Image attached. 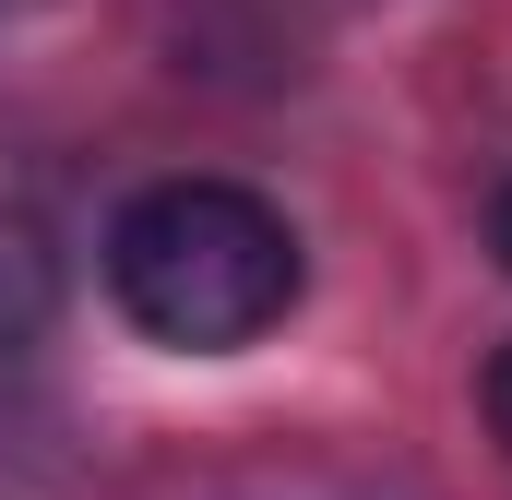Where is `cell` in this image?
<instances>
[{
  "mask_svg": "<svg viewBox=\"0 0 512 500\" xmlns=\"http://www.w3.org/2000/svg\"><path fill=\"white\" fill-rule=\"evenodd\" d=\"M96 274H108V310H120L143 346L167 358H239L262 346L298 286H310V250L286 227V203H262L251 179H143L108 239H96Z\"/></svg>",
  "mask_w": 512,
  "mask_h": 500,
  "instance_id": "cell-1",
  "label": "cell"
},
{
  "mask_svg": "<svg viewBox=\"0 0 512 500\" xmlns=\"http://www.w3.org/2000/svg\"><path fill=\"white\" fill-rule=\"evenodd\" d=\"M48 322H60V250L36 215H12L0 203V370L12 358H36L48 346Z\"/></svg>",
  "mask_w": 512,
  "mask_h": 500,
  "instance_id": "cell-2",
  "label": "cell"
},
{
  "mask_svg": "<svg viewBox=\"0 0 512 500\" xmlns=\"http://www.w3.org/2000/svg\"><path fill=\"white\" fill-rule=\"evenodd\" d=\"M477 405H489V429H501V441H512V346H501V358H489V381H477Z\"/></svg>",
  "mask_w": 512,
  "mask_h": 500,
  "instance_id": "cell-3",
  "label": "cell"
},
{
  "mask_svg": "<svg viewBox=\"0 0 512 500\" xmlns=\"http://www.w3.org/2000/svg\"><path fill=\"white\" fill-rule=\"evenodd\" d=\"M489 250H501V274H512V179L489 191Z\"/></svg>",
  "mask_w": 512,
  "mask_h": 500,
  "instance_id": "cell-4",
  "label": "cell"
}]
</instances>
